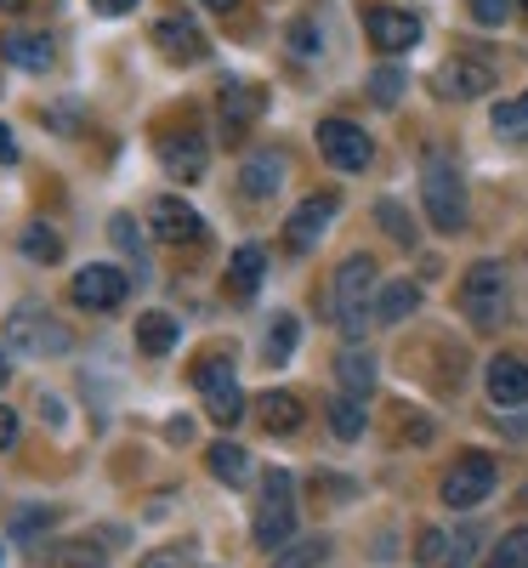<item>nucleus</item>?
<instances>
[{"mask_svg":"<svg viewBox=\"0 0 528 568\" xmlns=\"http://www.w3.org/2000/svg\"><path fill=\"white\" fill-rule=\"evenodd\" d=\"M335 329H342L347 342H364V329L375 318V262L369 256H347L342 267H335Z\"/></svg>","mask_w":528,"mask_h":568,"instance_id":"1","label":"nucleus"},{"mask_svg":"<svg viewBox=\"0 0 528 568\" xmlns=\"http://www.w3.org/2000/svg\"><path fill=\"white\" fill-rule=\"evenodd\" d=\"M0 342H7V353H23V358H63L74 347L69 324H58L45 307L23 302L7 313V329H0Z\"/></svg>","mask_w":528,"mask_h":568,"instance_id":"2","label":"nucleus"},{"mask_svg":"<svg viewBox=\"0 0 528 568\" xmlns=\"http://www.w3.org/2000/svg\"><path fill=\"white\" fill-rule=\"evenodd\" d=\"M420 205H426V222L438 233H460L466 227V182H460V171L444 154L420 160Z\"/></svg>","mask_w":528,"mask_h":568,"instance_id":"3","label":"nucleus"},{"mask_svg":"<svg viewBox=\"0 0 528 568\" xmlns=\"http://www.w3.org/2000/svg\"><path fill=\"white\" fill-rule=\"evenodd\" d=\"M251 535L262 551H278L284 540H296V478L291 471H267L262 478V500L251 517Z\"/></svg>","mask_w":528,"mask_h":568,"instance_id":"4","label":"nucleus"},{"mask_svg":"<svg viewBox=\"0 0 528 568\" xmlns=\"http://www.w3.org/2000/svg\"><path fill=\"white\" fill-rule=\"evenodd\" d=\"M506 302H511L506 267L500 262H471V273L460 284V313L471 318V329H495L506 318Z\"/></svg>","mask_w":528,"mask_h":568,"instance_id":"5","label":"nucleus"},{"mask_svg":"<svg viewBox=\"0 0 528 568\" xmlns=\"http://www.w3.org/2000/svg\"><path fill=\"white\" fill-rule=\"evenodd\" d=\"M194 387L205 393V415H211L216 426H233L238 415H245V393H238V382H233V353H211V358H200Z\"/></svg>","mask_w":528,"mask_h":568,"instance_id":"6","label":"nucleus"},{"mask_svg":"<svg viewBox=\"0 0 528 568\" xmlns=\"http://www.w3.org/2000/svg\"><path fill=\"white\" fill-rule=\"evenodd\" d=\"M495 455H484V449H471V455H460L449 471H444V506H455V511H471V506H484L489 495H495Z\"/></svg>","mask_w":528,"mask_h":568,"instance_id":"7","label":"nucleus"},{"mask_svg":"<svg viewBox=\"0 0 528 568\" xmlns=\"http://www.w3.org/2000/svg\"><path fill=\"white\" fill-rule=\"evenodd\" d=\"M154 154H160L165 176H176V182H200L205 165H211V142H205L194 125H182V131H160Z\"/></svg>","mask_w":528,"mask_h":568,"instance_id":"8","label":"nucleus"},{"mask_svg":"<svg viewBox=\"0 0 528 568\" xmlns=\"http://www.w3.org/2000/svg\"><path fill=\"white\" fill-rule=\"evenodd\" d=\"M69 296H74V307L109 313V307H120V302L131 296V278H125L120 267H109V262H91V267H80V273L69 278Z\"/></svg>","mask_w":528,"mask_h":568,"instance_id":"9","label":"nucleus"},{"mask_svg":"<svg viewBox=\"0 0 528 568\" xmlns=\"http://www.w3.org/2000/svg\"><path fill=\"white\" fill-rule=\"evenodd\" d=\"M318 154H324L335 171H369L375 142H369V131H358L353 120H324V125H318Z\"/></svg>","mask_w":528,"mask_h":568,"instance_id":"10","label":"nucleus"},{"mask_svg":"<svg viewBox=\"0 0 528 568\" xmlns=\"http://www.w3.org/2000/svg\"><path fill=\"white\" fill-rule=\"evenodd\" d=\"M149 227H154L160 245H176V251L205 240V216L187 205V200H176V194H160V200L149 205Z\"/></svg>","mask_w":528,"mask_h":568,"instance_id":"11","label":"nucleus"},{"mask_svg":"<svg viewBox=\"0 0 528 568\" xmlns=\"http://www.w3.org/2000/svg\"><path fill=\"white\" fill-rule=\"evenodd\" d=\"M489 85H495V69L477 63V58H449L438 74H431V91L449 98V103H471V98H484Z\"/></svg>","mask_w":528,"mask_h":568,"instance_id":"12","label":"nucleus"},{"mask_svg":"<svg viewBox=\"0 0 528 568\" xmlns=\"http://www.w3.org/2000/svg\"><path fill=\"white\" fill-rule=\"evenodd\" d=\"M335 211H342V200H335V194H307L291 211V222H284V245H291V251H313L324 240V227H329Z\"/></svg>","mask_w":528,"mask_h":568,"instance_id":"13","label":"nucleus"},{"mask_svg":"<svg viewBox=\"0 0 528 568\" xmlns=\"http://www.w3.org/2000/svg\"><path fill=\"white\" fill-rule=\"evenodd\" d=\"M364 29H369V40H375L387 58L409 52V45L420 40V18H415V12H398V7H369Z\"/></svg>","mask_w":528,"mask_h":568,"instance_id":"14","label":"nucleus"},{"mask_svg":"<svg viewBox=\"0 0 528 568\" xmlns=\"http://www.w3.org/2000/svg\"><path fill=\"white\" fill-rule=\"evenodd\" d=\"M262 85H245V80H233V85H222V131H227V142H238V136H245L251 131V120L262 114Z\"/></svg>","mask_w":528,"mask_h":568,"instance_id":"15","label":"nucleus"},{"mask_svg":"<svg viewBox=\"0 0 528 568\" xmlns=\"http://www.w3.org/2000/svg\"><path fill=\"white\" fill-rule=\"evenodd\" d=\"M489 398H495L500 409L528 404V358H517V353L489 358Z\"/></svg>","mask_w":528,"mask_h":568,"instance_id":"16","label":"nucleus"},{"mask_svg":"<svg viewBox=\"0 0 528 568\" xmlns=\"http://www.w3.org/2000/svg\"><path fill=\"white\" fill-rule=\"evenodd\" d=\"M154 45H160V58H171V63H200L205 58V34L187 18H160L154 23Z\"/></svg>","mask_w":528,"mask_h":568,"instance_id":"17","label":"nucleus"},{"mask_svg":"<svg viewBox=\"0 0 528 568\" xmlns=\"http://www.w3.org/2000/svg\"><path fill=\"white\" fill-rule=\"evenodd\" d=\"M238 187H245V200H273L284 187V154L278 149H262L238 165Z\"/></svg>","mask_w":528,"mask_h":568,"instance_id":"18","label":"nucleus"},{"mask_svg":"<svg viewBox=\"0 0 528 568\" xmlns=\"http://www.w3.org/2000/svg\"><path fill=\"white\" fill-rule=\"evenodd\" d=\"M0 58L18 63L23 74H45V69H52V40L29 34V29H12V34H0Z\"/></svg>","mask_w":528,"mask_h":568,"instance_id":"19","label":"nucleus"},{"mask_svg":"<svg viewBox=\"0 0 528 568\" xmlns=\"http://www.w3.org/2000/svg\"><path fill=\"white\" fill-rule=\"evenodd\" d=\"M45 568H109V546L91 535H69L45 546Z\"/></svg>","mask_w":528,"mask_h":568,"instance_id":"20","label":"nucleus"},{"mask_svg":"<svg viewBox=\"0 0 528 568\" xmlns=\"http://www.w3.org/2000/svg\"><path fill=\"white\" fill-rule=\"evenodd\" d=\"M205 466H211L216 484H245V478H251V455L238 449L233 438H216V444L205 449Z\"/></svg>","mask_w":528,"mask_h":568,"instance_id":"21","label":"nucleus"},{"mask_svg":"<svg viewBox=\"0 0 528 568\" xmlns=\"http://www.w3.org/2000/svg\"><path fill=\"white\" fill-rule=\"evenodd\" d=\"M176 336H182V329H176L171 313H142V318H136V347L149 353V358H165V353L176 347Z\"/></svg>","mask_w":528,"mask_h":568,"instance_id":"22","label":"nucleus"},{"mask_svg":"<svg viewBox=\"0 0 528 568\" xmlns=\"http://www.w3.org/2000/svg\"><path fill=\"white\" fill-rule=\"evenodd\" d=\"M262 273H267V251H262V245H238V251H233L227 284H233L238 296H256V291H262Z\"/></svg>","mask_w":528,"mask_h":568,"instance_id":"23","label":"nucleus"},{"mask_svg":"<svg viewBox=\"0 0 528 568\" xmlns=\"http://www.w3.org/2000/svg\"><path fill=\"white\" fill-rule=\"evenodd\" d=\"M415 307H420V284H409V278L387 284V291H375V318L380 324H404Z\"/></svg>","mask_w":528,"mask_h":568,"instance_id":"24","label":"nucleus"},{"mask_svg":"<svg viewBox=\"0 0 528 568\" xmlns=\"http://www.w3.org/2000/svg\"><path fill=\"white\" fill-rule=\"evenodd\" d=\"M335 382H342V393H369L375 387V358L364 353V347H347L342 358H335Z\"/></svg>","mask_w":528,"mask_h":568,"instance_id":"25","label":"nucleus"},{"mask_svg":"<svg viewBox=\"0 0 528 568\" xmlns=\"http://www.w3.org/2000/svg\"><path fill=\"white\" fill-rule=\"evenodd\" d=\"M329 426H335V438H342V444L364 438V398L358 393H335L329 398Z\"/></svg>","mask_w":528,"mask_h":568,"instance_id":"26","label":"nucleus"},{"mask_svg":"<svg viewBox=\"0 0 528 568\" xmlns=\"http://www.w3.org/2000/svg\"><path fill=\"white\" fill-rule=\"evenodd\" d=\"M302 398L296 393H267L262 398V426H267V433H296V426H302Z\"/></svg>","mask_w":528,"mask_h":568,"instance_id":"27","label":"nucleus"},{"mask_svg":"<svg viewBox=\"0 0 528 568\" xmlns=\"http://www.w3.org/2000/svg\"><path fill=\"white\" fill-rule=\"evenodd\" d=\"M273 557V568H318L324 557H329V540H318V535H307V540H284L278 551H267Z\"/></svg>","mask_w":528,"mask_h":568,"instance_id":"28","label":"nucleus"},{"mask_svg":"<svg viewBox=\"0 0 528 568\" xmlns=\"http://www.w3.org/2000/svg\"><path fill=\"white\" fill-rule=\"evenodd\" d=\"M296 336H302V324H296V313H278L273 324H267V364H284V358H291L296 353Z\"/></svg>","mask_w":528,"mask_h":568,"instance_id":"29","label":"nucleus"},{"mask_svg":"<svg viewBox=\"0 0 528 568\" xmlns=\"http://www.w3.org/2000/svg\"><path fill=\"white\" fill-rule=\"evenodd\" d=\"M18 245H23V256H29V262H58V256H63L58 227H45V222H29Z\"/></svg>","mask_w":528,"mask_h":568,"instance_id":"30","label":"nucleus"},{"mask_svg":"<svg viewBox=\"0 0 528 568\" xmlns=\"http://www.w3.org/2000/svg\"><path fill=\"white\" fill-rule=\"evenodd\" d=\"M194 562H200V546L194 540H171L160 551H142L136 557V568H194Z\"/></svg>","mask_w":528,"mask_h":568,"instance_id":"31","label":"nucleus"},{"mask_svg":"<svg viewBox=\"0 0 528 568\" xmlns=\"http://www.w3.org/2000/svg\"><path fill=\"white\" fill-rule=\"evenodd\" d=\"M404 85H409V74L387 63V69H375V74H369V98H375L380 109H393V103L404 98Z\"/></svg>","mask_w":528,"mask_h":568,"instance_id":"32","label":"nucleus"},{"mask_svg":"<svg viewBox=\"0 0 528 568\" xmlns=\"http://www.w3.org/2000/svg\"><path fill=\"white\" fill-rule=\"evenodd\" d=\"M495 131L500 136H528V91H522V98L495 103Z\"/></svg>","mask_w":528,"mask_h":568,"instance_id":"33","label":"nucleus"},{"mask_svg":"<svg viewBox=\"0 0 528 568\" xmlns=\"http://www.w3.org/2000/svg\"><path fill=\"white\" fill-rule=\"evenodd\" d=\"M489 568H528V529H511V535L489 551Z\"/></svg>","mask_w":528,"mask_h":568,"instance_id":"34","label":"nucleus"},{"mask_svg":"<svg viewBox=\"0 0 528 568\" xmlns=\"http://www.w3.org/2000/svg\"><path fill=\"white\" fill-rule=\"evenodd\" d=\"M375 216H380V227H387L398 245H415V222L404 216V205H398V200H380V205H375Z\"/></svg>","mask_w":528,"mask_h":568,"instance_id":"35","label":"nucleus"},{"mask_svg":"<svg viewBox=\"0 0 528 568\" xmlns=\"http://www.w3.org/2000/svg\"><path fill=\"white\" fill-rule=\"evenodd\" d=\"M109 240H114V245H120L125 256H136V267H142V227H136V222H131L125 211H120V216L109 222Z\"/></svg>","mask_w":528,"mask_h":568,"instance_id":"36","label":"nucleus"},{"mask_svg":"<svg viewBox=\"0 0 528 568\" xmlns=\"http://www.w3.org/2000/svg\"><path fill=\"white\" fill-rule=\"evenodd\" d=\"M40 529H52V511H45V506H29V511L12 517V540H29V535H40Z\"/></svg>","mask_w":528,"mask_h":568,"instance_id":"37","label":"nucleus"},{"mask_svg":"<svg viewBox=\"0 0 528 568\" xmlns=\"http://www.w3.org/2000/svg\"><path fill=\"white\" fill-rule=\"evenodd\" d=\"M471 18L484 23V29H500L511 18V0H471Z\"/></svg>","mask_w":528,"mask_h":568,"instance_id":"38","label":"nucleus"},{"mask_svg":"<svg viewBox=\"0 0 528 568\" xmlns=\"http://www.w3.org/2000/svg\"><path fill=\"white\" fill-rule=\"evenodd\" d=\"M415 557L444 568V557H449V535H444V529H426V535H420V546H415Z\"/></svg>","mask_w":528,"mask_h":568,"instance_id":"39","label":"nucleus"},{"mask_svg":"<svg viewBox=\"0 0 528 568\" xmlns=\"http://www.w3.org/2000/svg\"><path fill=\"white\" fill-rule=\"evenodd\" d=\"M471 551H477V535H471V529H466V535H449V557H444V568H466Z\"/></svg>","mask_w":528,"mask_h":568,"instance_id":"40","label":"nucleus"},{"mask_svg":"<svg viewBox=\"0 0 528 568\" xmlns=\"http://www.w3.org/2000/svg\"><path fill=\"white\" fill-rule=\"evenodd\" d=\"M291 40H296V52H302V58H313V52H318V40H313V18H302V23L291 29Z\"/></svg>","mask_w":528,"mask_h":568,"instance_id":"41","label":"nucleus"},{"mask_svg":"<svg viewBox=\"0 0 528 568\" xmlns=\"http://www.w3.org/2000/svg\"><path fill=\"white\" fill-rule=\"evenodd\" d=\"M18 444V415H12V404H0V449H12Z\"/></svg>","mask_w":528,"mask_h":568,"instance_id":"42","label":"nucleus"},{"mask_svg":"<svg viewBox=\"0 0 528 568\" xmlns=\"http://www.w3.org/2000/svg\"><path fill=\"white\" fill-rule=\"evenodd\" d=\"M0 165H18V136L7 120H0Z\"/></svg>","mask_w":528,"mask_h":568,"instance_id":"43","label":"nucleus"},{"mask_svg":"<svg viewBox=\"0 0 528 568\" xmlns=\"http://www.w3.org/2000/svg\"><path fill=\"white\" fill-rule=\"evenodd\" d=\"M91 12H103V18H125V12H136V0H91Z\"/></svg>","mask_w":528,"mask_h":568,"instance_id":"44","label":"nucleus"},{"mask_svg":"<svg viewBox=\"0 0 528 568\" xmlns=\"http://www.w3.org/2000/svg\"><path fill=\"white\" fill-rule=\"evenodd\" d=\"M45 120L63 125V136H74V125H80V120H74V109H45Z\"/></svg>","mask_w":528,"mask_h":568,"instance_id":"45","label":"nucleus"},{"mask_svg":"<svg viewBox=\"0 0 528 568\" xmlns=\"http://www.w3.org/2000/svg\"><path fill=\"white\" fill-rule=\"evenodd\" d=\"M200 7H211V12H238V0H200Z\"/></svg>","mask_w":528,"mask_h":568,"instance_id":"46","label":"nucleus"},{"mask_svg":"<svg viewBox=\"0 0 528 568\" xmlns=\"http://www.w3.org/2000/svg\"><path fill=\"white\" fill-rule=\"evenodd\" d=\"M7 375H12V364H7V342H0V387H7Z\"/></svg>","mask_w":528,"mask_h":568,"instance_id":"47","label":"nucleus"},{"mask_svg":"<svg viewBox=\"0 0 528 568\" xmlns=\"http://www.w3.org/2000/svg\"><path fill=\"white\" fill-rule=\"evenodd\" d=\"M29 7V0H0V12H23Z\"/></svg>","mask_w":528,"mask_h":568,"instance_id":"48","label":"nucleus"},{"mask_svg":"<svg viewBox=\"0 0 528 568\" xmlns=\"http://www.w3.org/2000/svg\"><path fill=\"white\" fill-rule=\"evenodd\" d=\"M517 7H522V12H528V0H517Z\"/></svg>","mask_w":528,"mask_h":568,"instance_id":"49","label":"nucleus"},{"mask_svg":"<svg viewBox=\"0 0 528 568\" xmlns=\"http://www.w3.org/2000/svg\"><path fill=\"white\" fill-rule=\"evenodd\" d=\"M0 562H7V551H0Z\"/></svg>","mask_w":528,"mask_h":568,"instance_id":"50","label":"nucleus"}]
</instances>
